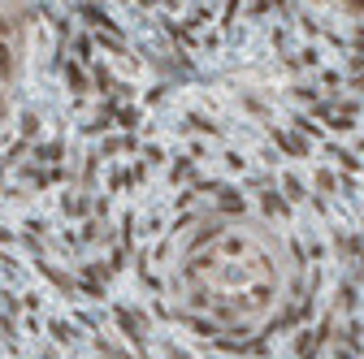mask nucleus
Returning a JSON list of instances; mask_svg holds the SVG:
<instances>
[{"label": "nucleus", "instance_id": "nucleus-1", "mask_svg": "<svg viewBox=\"0 0 364 359\" xmlns=\"http://www.w3.org/2000/svg\"><path fill=\"white\" fill-rule=\"evenodd\" d=\"M9 70V52H5V43H0V74Z\"/></svg>", "mask_w": 364, "mask_h": 359}, {"label": "nucleus", "instance_id": "nucleus-2", "mask_svg": "<svg viewBox=\"0 0 364 359\" xmlns=\"http://www.w3.org/2000/svg\"><path fill=\"white\" fill-rule=\"evenodd\" d=\"M5 30H9V22H5V18H0V35H5Z\"/></svg>", "mask_w": 364, "mask_h": 359}, {"label": "nucleus", "instance_id": "nucleus-3", "mask_svg": "<svg viewBox=\"0 0 364 359\" xmlns=\"http://www.w3.org/2000/svg\"><path fill=\"white\" fill-rule=\"evenodd\" d=\"M352 9H364V0H352Z\"/></svg>", "mask_w": 364, "mask_h": 359}]
</instances>
